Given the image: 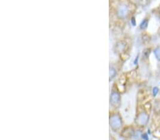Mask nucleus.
<instances>
[{
	"instance_id": "nucleus-1",
	"label": "nucleus",
	"mask_w": 160,
	"mask_h": 140,
	"mask_svg": "<svg viewBox=\"0 0 160 140\" xmlns=\"http://www.w3.org/2000/svg\"><path fill=\"white\" fill-rule=\"evenodd\" d=\"M122 125V118L118 113L112 114L110 117V125L113 130H118Z\"/></svg>"
},
{
	"instance_id": "nucleus-2",
	"label": "nucleus",
	"mask_w": 160,
	"mask_h": 140,
	"mask_svg": "<svg viewBox=\"0 0 160 140\" xmlns=\"http://www.w3.org/2000/svg\"><path fill=\"white\" fill-rule=\"evenodd\" d=\"M149 119H150L149 114L145 111H142L137 115L135 122L138 125L145 126L149 122Z\"/></svg>"
},
{
	"instance_id": "nucleus-3",
	"label": "nucleus",
	"mask_w": 160,
	"mask_h": 140,
	"mask_svg": "<svg viewBox=\"0 0 160 140\" xmlns=\"http://www.w3.org/2000/svg\"><path fill=\"white\" fill-rule=\"evenodd\" d=\"M110 103L112 106H118L119 105L120 102V94L118 91H112L110 95Z\"/></svg>"
},
{
	"instance_id": "nucleus-4",
	"label": "nucleus",
	"mask_w": 160,
	"mask_h": 140,
	"mask_svg": "<svg viewBox=\"0 0 160 140\" xmlns=\"http://www.w3.org/2000/svg\"><path fill=\"white\" fill-rule=\"evenodd\" d=\"M128 13H129V7L127 5L122 4L120 6L118 7V15L120 18H125L127 16Z\"/></svg>"
},
{
	"instance_id": "nucleus-5",
	"label": "nucleus",
	"mask_w": 160,
	"mask_h": 140,
	"mask_svg": "<svg viewBox=\"0 0 160 140\" xmlns=\"http://www.w3.org/2000/svg\"><path fill=\"white\" fill-rule=\"evenodd\" d=\"M134 133L135 131L133 128H132V127H127V128H126L125 130L122 131L121 134L124 137H130L134 134Z\"/></svg>"
},
{
	"instance_id": "nucleus-6",
	"label": "nucleus",
	"mask_w": 160,
	"mask_h": 140,
	"mask_svg": "<svg viewBox=\"0 0 160 140\" xmlns=\"http://www.w3.org/2000/svg\"><path fill=\"white\" fill-rule=\"evenodd\" d=\"M127 48V43L125 41H119L116 45V50L119 53H123Z\"/></svg>"
},
{
	"instance_id": "nucleus-7",
	"label": "nucleus",
	"mask_w": 160,
	"mask_h": 140,
	"mask_svg": "<svg viewBox=\"0 0 160 140\" xmlns=\"http://www.w3.org/2000/svg\"><path fill=\"white\" fill-rule=\"evenodd\" d=\"M154 55H155L156 59H157L158 61H160V48L159 47H158V48H157L155 50H154Z\"/></svg>"
},
{
	"instance_id": "nucleus-8",
	"label": "nucleus",
	"mask_w": 160,
	"mask_h": 140,
	"mask_svg": "<svg viewBox=\"0 0 160 140\" xmlns=\"http://www.w3.org/2000/svg\"><path fill=\"white\" fill-rule=\"evenodd\" d=\"M148 26V19H147V18H145V19H144L142 21V23H140V28L141 29H145Z\"/></svg>"
},
{
	"instance_id": "nucleus-9",
	"label": "nucleus",
	"mask_w": 160,
	"mask_h": 140,
	"mask_svg": "<svg viewBox=\"0 0 160 140\" xmlns=\"http://www.w3.org/2000/svg\"><path fill=\"white\" fill-rule=\"evenodd\" d=\"M154 111L156 113H160V100H157L154 104Z\"/></svg>"
},
{
	"instance_id": "nucleus-10",
	"label": "nucleus",
	"mask_w": 160,
	"mask_h": 140,
	"mask_svg": "<svg viewBox=\"0 0 160 140\" xmlns=\"http://www.w3.org/2000/svg\"><path fill=\"white\" fill-rule=\"evenodd\" d=\"M116 75V70H115L113 67H110V79H112V78L115 77Z\"/></svg>"
},
{
	"instance_id": "nucleus-11",
	"label": "nucleus",
	"mask_w": 160,
	"mask_h": 140,
	"mask_svg": "<svg viewBox=\"0 0 160 140\" xmlns=\"http://www.w3.org/2000/svg\"><path fill=\"white\" fill-rule=\"evenodd\" d=\"M150 49H149V48H147L143 51V56H144V57H146V58H147L149 57V55H150Z\"/></svg>"
},
{
	"instance_id": "nucleus-12",
	"label": "nucleus",
	"mask_w": 160,
	"mask_h": 140,
	"mask_svg": "<svg viewBox=\"0 0 160 140\" xmlns=\"http://www.w3.org/2000/svg\"><path fill=\"white\" fill-rule=\"evenodd\" d=\"M158 93H159V89H158V87L153 88V90H152V94H153V96H156Z\"/></svg>"
},
{
	"instance_id": "nucleus-13",
	"label": "nucleus",
	"mask_w": 160,
	"mask_h": 140,
	"mask_svg": "<svg viewBox=\"0 0 160 140\" xmlns=\"http://www.w3.org/2000/svg\"><path fill=\"white\" fill-rule=\"evenodd\" d=\"M131 22H132V24L133 26L136 25V21H135V17H132Z\"/></svg>"
},
{
	"instance_id": "nucleus-14",
	"label": "nucleus",
	"mask_w": 160,
	"mask_h": 140,
	"mask_svg": "<svg viewBox=\"0 0 160 140\" xmlns=\"http://www.w3.org/2000/svg\"><path fill=\"white\" fill-rule=\"evenodd\" d=\"M142 137H143V139H144L145 140H148V137H147V135L146 134H144L142 135Z\"/></svg>"
},
{
	"instance_id": "nucleus-15",
	"label": "nucleus",
	"mask_w": 160,
	"mask_h": 140,
	"mask_svg": "<svg viewBox=\"0 0 160 140\" xmlns=\"http://www.w3.org/2000/svg\"><path fill=\"white\" fill-rule=\"evenodd\" d=\"M138 58H139V57H138V56H137L136 59H135V64H137V60H138Z\"/></svg>"
},
{
	"instance_id": "nucleus-16",
	"label": "nucleus",
	"mask_w": 160,
	"mask_h": 140,
	"mask_svg": "<svg viewBox=\"0 0 160 140\" xmlns=\"http://www.w3.org/2000/svg\"><path fill=\"white\" fill-rule=\"evenodd\" d=\"M159 14H160V10H159Z\"/></svg>"
}]
</instances>
